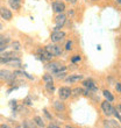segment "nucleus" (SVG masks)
Returning a JSON list of instances; mask_svg holds the SVG:
<instances>
[{"instance_id":"f3484780","label":"nucleus","mask_w":121,"mask_h":128,"mask_svg":"<svg viewBox=\"0 0 121 128\" xmlns=\"http://www.w3.org/2000/svg\"><path fill=\"white\" fill-rule=\"evenodd\" d=\"M22 126H24V128H36L37 127V126L34 124V121H32V120H24Z\"/></svg>"},{"instance_id":"bb28decb","label":"nucleus","mask_w":121,"mask_h":128,"mask_svg":"<svg viewBox=\"0 0 121 128\" xmlns=\"http://www.w3.org/2000/svg\"><path fill=\"white\" fill-rule=\"evenodd\" d=\"M7 49V44L6 43H2V42H0V52H2Z\"/></svg>"},{"instance_id":"393cba45","label":"nucleus","mask_w":121,"mask_h":128,"mask_svg":"<svg viewBox=\"0 0 121 128\" xmlns=\"http://www.w3.org/2000/svg\"><path fill=\"white\" fill-rule=\"evenodd\" d=\"M72 49V41H68L65 44V50H71Z\"/></svg>"},{"instance_id":"c756f323","label":"nucleus","mask_w":121,"mask_h":128,"mask_svg":"<svg viewBox=\"0 0 121 128\" xmlns=\"http://www.w3.org/2000/svg\"><path fill=\"white\" fill-rule=\"evenodd\" d=\"M7 60H8V58H4V57H0V64H6Z\"/></svg>"},{"instance_id":"6ab92c4d","label":"nucleus","mask_w":121,"mask_h":128,"mask_svg":"<svg viewBox=\"0 0 121 128\" xmlns=\"http://www.w3.org/2000/svg\"><path fill=\"white\" fill-rule=\"evenodd\" d=\"M46 90H47L49 93H52L55 91V85L54 83H46Z\"/></svg>"},{"instance_id":"6e6552de","label":"nucleus","mask_w":121,"mask_h":128,"mask_svg":"<svg viewBox=\"0 0 121 128\" xmlns=\"http://www.w3.org/2000/svg\"><path fill=\"white\" fill-rule=\"evenodd\" d=\"M52 10L56 12V13H63L65 10V4L62 2V1H54L52 2Z\"/></svg>"},{"instance_id":"4be33fe9","label":"nucleus","mask_w":121,"mask_h":128,"mask_svg":"<svg viewBox=\"0 0 121 128\" xmlns=\"http://www.w3.org/2000/svg\"><path fill=\"white\" fill-rule=\"evenodd\" d=\"M80 93H83V90H82V88H76L74 90H72V91H71V94H74V96H79Z\"/></svg>"},{"instance_id":"ddd939ff","label":"nucleus","mask_w":121,"mask_h":128,"mask_svg":"<svg viewBox=\"0 0 121 128\" xmlns=\"http://www.w3.org/2000/svg\"><path fill=\"white\" fill-rule=\"evenodd\" d=\"M80 79H83V74H71L70 77H68L65 80L68 83H74V82H78Z\"/></svg>"},{"instance_id":"b1692460","label":"nucleus","mask_w":121,"mask_h":128,"mask_svg":"<svg viewBox=\"0 0 121 128\" xmlns=\"http://www.w3.org/2000/svg\"><path fill=\"white\" fill-rule=\"evenodd\" d=\"M10 37H5L4 36V35H0V42H2V43H8V42H10Z\"/></svg>"},{"instance_id":"2f4dec72","label":"nucleus","mask_w":121,"mask_h":128,"mask_svg":"<svg viewBox=\"0 0 121 128\" xmlns=\"http://www.w3.org/2000/svg\"><path fill=\"white\" fill-rule=\"evenodd\" d=\"M43 112H44V114H46V116H47L48 119H50V120H51V115L49 114V113H48V111H47V110H44Z\"/></svg>"},{"instance_id":"c85d7f7f","label":"nucleus","mask_w":121,"mask_h":128,"mask_svg":"<svg viewBox=\"0 0 121 128\" xmlns=\"http://www.w3.org/2000/svg\"><path fill=\"white\" fill-rule=\"evenodd\" d=\"M115 88H116V91H118L119 93H121V83H116V84H115Z\"/></svg>"},{"instance_id":"ea45409f","label":"nucleus","mask_w":121,"mask_h":128,"mask_svg":"<svg viewBox=\"0 0 121 128\" xmlns=\"http://www.w3.org/2000/svg\"><path fill=\"white\" fill-rule=\"evenodd\" d=\"M116 2H118V4H120V5H121V0H116Z\"/></svg>"},{"instance_id":"58836bf2","label":"nucleus","mask_w":121,"mask_h":128,"mask_svg":"<svg viewBox=\"0 0 121 128\" xmlns=\"http://www.w3.org/2000/svg\"><path fill=\"white\" fill-rule=\"evenodd\" d=\"M2 28H4V27H2V24H1V22H0V30H1V29H2Z\"/></svg>"},{"instance_id":"cd10ccee","label":"nucleus","mask_w":121,"mask_h":128,"mask_svg":"<svg viewBox=\"0 0 121 128\" xmlns=\"http://www.w3.org/2000/svg\"><path fill=\"white\" fill-rule=\"evenodd\" d=\"M113 115H114L115 118H118V120H121V115H120V113H119L114 108V112H113Z\"/></svg>"},{"instance_id":"c9c22d12","label":"nucleus","mask_w":121,"mask_h":128,"mask_svg":"<svg viewBox=\"0 0 121 128\" xmlns=\"http://www.w3.org/2000/svg\"><path fill=\"white\" fill-rule=\"evenodd\" d=\"M0 128H10L8 125H5V124H2V125H0Z\"/></svg>"},{"instance_id":"5701e85b","label":"nucleus","mask_w":121,"mask_h":128,"mask_svg":"<svg viewBox=\"0 0 121 128\" xmlns=\"http://www.w3.org/2000/svg\"><path fill=\"white\" fill-rule=\"evenodd\" d=\"M54 74H55V77L58 78V79H63L65 77V74H66V71H64V72H56Z\"/></svg>"},{"instance_id":"4c0bfd02","label":"nucleus","mask_w":121,"mask_h":128,"mask_svg":"<svg viewBox=\"0 0 121 128\" xmlns=\"http://www.w3.org/2000/svg\"><path fill=\"white\" fill-rule=\"evenodd\" d=\"M65 128H74V127H72V126H70V125H68Z\"/></svg>"},{"instance_id":"a211bd4d","label":"nucleus","mask_w":121,"mask_h":128,"mask_svg":"<svg viewBox=\"0 0 121 128\" xmlns=\"http://www.w3.org/2000/svg\"><path fill=\"white\" fill-rule=\"evenodd\" d=\"M102 94H104V97L106 98V100L110 101V102H112V101L114 100V97L112 96V93L110 91H107V90H105L104 92H102Z\"/></svg>"},{"instance_id":"7ed1b4c3","label":"nucleus","mask_w":121,"mask_h":128,"mask_svg":"<svg viewBox=\"0 0 121 128\" xmlns=\"http://www.w3.org/2000/svg\"><path fill=\"white\" fill-rule=\"evenodd\" d=\"M46 50H48L50 54H52L54 56H60L62 55V48L57 44H48L44 48Z\"/></svg>"},{"instance_id":"f03ea898","label":"nucleus","mask_w":121,"mask_h":128,"mask_svg":"<svg viewBox=\"0 0 121 128\" xmlns=\"http://www.w3.org/2000/svg\"><path fill=\"white\" fill-rule=\"evenodd\" d=\"M101 110L104 112V114H106L107 116L110 115H113V112H114V107L111 105V102L107 100H105L101 102Z\"/></svg>"},{"instance_id":"4468645a","label":"nucleus","mask_w":121,"mask_h":128,"mask_svg":"<svg viewBox=\"0 0 121 128\" xmlns=\"http://www.w3.org/2000/svg\"><path fill=\"white\" fill-rule=\"evenodd\" d=\"M34 124H35V125L37 126V127H40V128H43L44 126V121H43V119L41 118V116H35V118H34Z\"/></svg>"},{"instance_id":"f704fd0d","label":"nucleus","mask_w":121,"mask_h":128,"mask_svg":"<svg viewBox=\"0 0 121 128\" xmlns=\"http://www.w3.org/2000/svg\"><path fill=\"white\" fill-rule=\"evenodd\" d=\"M15 105H16V101H15V100H12V101H10V106H12V107H13V106L15 107Z\"/></svg>"},{"instance_id":"9d476101","label":"nucleus","mask_w":121,"mask_h":128,"mask_svg":"<svg viewBox=\"0 0 121 128\" xmlns=\"http://www.w3.org/2000/svg\"><path fill=\"white\" fill-rule=\"evenodd\" d=\"M6 65H10V66H13V68H19L21 65V61H20V58H18V57L8 58L6 62Z\"/></svg>"},{"instance_id":"72a5a7b5","label":"nucleus","mask_w":121,"mask_h":128,"mask_svg":"<svg viewBox=\"0 0 121 128\" xmlns=\"http://www.w3.org/2000/svg\"><path fill=\"white\" fill-rule=\"evenodd\" d=\"M48 128H60V127H58V126H56V125H51L50 124V125L48 126Z\"/></svg>"},{"instance_id":"dca6fc26","label":"nucleus","mask_w":121,"mask_h":128,"mask_svg":"<svg viewBox=\"0 0 121 128\" xmlns=\"http://www.w3.org/2000/svg\"><path fill=\"white\" fill-rule=\"evenodd\" d=\"M8 4H10V6L12 7V10H20V2H18L15 0H8Z\"/></svg>"},{"instance_id":"f257e3e1","label":"nucleus","mask_w":121,"mask_h":128,"mask_svg":"<svg viewBox=\"0 0 121 128\" xmlns=\"http://www.w3.org/2000/svg\"><path fill=\"white\" fill-rule=\"evenodd\" d=\"M65 21H66V16L64 15L63 13H60L57 14V16L55 18V22H56V27L54 28V32H57L60 30V28L63 27V24H65Z\"/></svg>"},{"instance_id":"aec40b11","label":"nucleus","mask_w":121,"mask_h":128,"mask_svg":"<svg viewBox=\"0 0 121 128\" xmlns=\"http://www.w3.org/2000/svg\"><path fill=\"white\" fill-rule=\"evenodd\" d=\"M12 48L14 51H19L21 49V43L19 41H14V42H12Z\"/></svg>"},{"instance_id":"412c9836","label":"nucleus","mask_w":121,"mask_h":128,"mask_svg":"<svg viewBox=\"0 0 121 128\" xmlns=\"http://www.w3.org/2000/svg\"><path fill=\"white\" fill-rule=\"evenodd\" d=\"M43 80L44 83H54V79H52V76L50 74H46L43 76Z\"/></svg>"},{"instance_id":"7c9ffc66","label":"nucleus","mask_w":121,"mask_h":128,"mask_svg":"<svg viewBox=\"0 0 121 128\" xmlns=\"http://www.w3.org/2000/svg\"><path fill=\"white\" fill-rule=\"evenodd\" d=\"M24 104H26V105H32V102H30V97H27V98H26V100H24Z\"/></svg>"},{"instance_id":"2eb2a0df","label":"nucleus","mask_w":121,"mask_h":128,"mask_svg":"<svg viewBox=\"0 0 121 128\" xmlns=\"http://www.w3.org/2000/svg\"><path fill=\"white\" fill-rule=\"evenodd\" d=\"M54 107L56 108V111H58V112H62L65 110V106H64V104L62 101H54Z\"/></svg>"},{"instance_id":"a878e982","label":"nucleus","mask_w":121,"mask_h":128,"mask_svg":"<svg viewBox=\"0 0 121 128\" xmlns=\"http://www.w3.org/2000/svg\"><path fill=\"white\" fill-rule=\"evenodd\" d=\"M80 61V56H79V55H74V57L71 58V62H72V63H76V62H79Z\"/></svg>"},{"instance_id":"473e14b6","label":"nucleus","mask_w":121,"mask_h":128,"mask_svg":"<svg viewBox=\"0 0 121 128\" xmlns=\"http://www.w3.org/2000/svg\"><path fill=\"white\" fill-rule=\"evenodd\" d=\"M116 111L119 112V113H121V104H119V105H116V108H115Z\"/></svg>"},{"instance_id":"9b49d317","label":"nucleus","mask_w":121,"mask_h":128,"mask_svg":"<svg viewBox=\"0 0 121 128\" xmlns=\"http://www.w3.org/2000/svg\"><path fill=\"white\" fill-rule=\"evenodd\" d=\"M104 127L105 128H120V125L115 120H105Z\"/></svg>"},{"instance_id":"0eeeda50","label":"nucleus","mask_w":121,"mask_h":128,"mask_svg":"<svg viewBox=\"0 0 121 128\" xmlns=\"http://www.w3.org/2000/svg\"><path fill=\"white\" fill-rule=\"evenodd\" d=\"M15 78V74L8 70H0V79L1 80H12Z\"/></svg>"},{"instance_id":"f8f14e48","label":"nucleus","mask_w":121,"mask_h":128,"mask_svg":"<svg viewBox=\"0 0 121 128\" xmlns=\"http://www.w3.org/2000/svg\"><path fill=\"white\" fill-rule=\"evenodd\" d=\"M38 52L41 54L40 55L41 57L44 58V61H46V60H47V61H50L51 58L54 57V55L50 54V52H49L48 50H46V49H40V50H38Z\"/></svg>"},{"instance_id":"e433bc0d","label":"nucleus","mask_w":121,"mask_h":128,"mask_svg":"<svg viewBox=\"0 0 121 128\" xmlns=\"http://www.w3.org/2000/svg\"><path fill=\"white\" fill-rule=\"evenodd\" d=\"M69 2H71V4H76L77 2V0H68Z\"/></svg>"},{"instance_id":"39448f33","label":"nucleus","mask_w":121,"mask_h":128,"mask_svg":"<svg viewBox=\"0 0 121 128\" xmlns=\"http://www.w3.org/2000/svg\"><path fill=\"white\" fill-rule=\"evenodd\" d=\"M64 37H65V33H64V32H60V30H57V32H52V33H51L50 40L52 41L54 43H57V42L63 41Z\"/></svg>"},{"instance_id":"423d86ee","label":"nucleus","mask_w":121,"mask_h":128,"mask_svg":"<svg viewBox=\"0 0 121 128\" xmlns=\"http://www.w3.org/2000/svg\"><path fill=\"white\" fill-rule=\"evenodd\" d=\"M0 16L1 19H4L5 21H10L13 18V14L8 8L6 7H0Z\"/></svg>"},{"instance_id":"1a4fd4ad","label":"nucleus","mask_w":121,"mask_h":128,"mask_svg":"<svg viewBox=\"0 0 121 128\" xmlns=\"http://www.w3.org/2000/svg\"><path fill=\"white\" fill-rule=\"evenodd\" d=\"M83 85H84V88H88V91H93L96 92L98 90L97 88V85H96V83H94L92 79H86V80L83 82Z\"/></svg>"},{"instance_id":"20e7f679","label":"nucleus","mask_w":121,"mask_h":128,"mask_svg":"<svg viewBox=\"0 0 121 128\" xmlns=\"http://www.w3.org/2000/svg\"><path fill=\"white\" fill-rule=\"evenodd\" d=\"M71 90L70 88H68V86H62V88H60V90H58V97H60V99H62V100H65V99H68V98L71 96Z\"/></svg>"}]
</instances>
